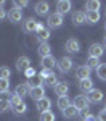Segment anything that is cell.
Returning a JSON list of instances; mask_svg holds the SVG:
<instances>
[{
    "mask_svg": "<svg viewBox=\"0 0 106 121\" xmlns=\"http://www.w3.org/2000/svg\"><path fill=\"white\" fill-rule=\"evenodd\" d=\"M100 7H101V3L98 0H88L85 3L87 11H100Z\"/></svg>",
    "mask_w": 106,
    "mask_h": 121,
    "instance_id": "d4e9b609",
    "label": "cell"
},
{
    "mask_svg": "<svg viewBox=\"0 0 106 121\" xmlns=\"http://www.w3.org/2000/svg\"><path fill=\"white\" fill-rule=\"evenodd\" d=\"M40 65L43 69H53L55 66L58 65V61L55 60V56H45V58H42V61H40Z\"/></svg>",
    "mask_w": 106,
    "mask_h": 121,
    "instance_id": "2e32d148",
    "label": "cell"
},
{
    "mask_svg": "<svg viewBox=\"0 0 106 121\" xmlns=\"http://www.w3.org/2000/svg\"><path fill=\"white\" fill-rule=\"evenodd\" d=\"M58 69L61 71V73H69L71 69H72V60L69 58V56H63V58H59V61H58Z\"/></svg>",
    "mask_w": 106,
    "mask_h": 121,
    "instance_id": "277c9868",
    "label": "cell"
},
{
    "mask_svg": "<svg viewBox=\"0 0 106 121\" xmlns=\"http://www.w3.org/2000/svg\"><path fill=\"white\" fill-rule=\"evenodd\" d=\"M103 47L106 48V36H105V39H103Z\"/></svg>",
    "mask_w": 106,
    "mask_h": 121,
    "instance_id": "ee69618b",
    "label": "cell"
},
{
    "mask_svg": "<svg viewBox=\"0 0 106 121\" xmlns=\"http://www.w3.org/2000/svg\"><path fill=\"white\" fill-rule=\"evenodd\" d=\"M10 89V79H0V92H5Z\"/></svg>",
    "mask_w": 106,
    "mask_h": 121,
    "instance_id": "d6a6232c",
    "label": "cell"
},
{
    "mask_svg": "<svg viewBox=\"0 0 106 121\" xmlns=\"http://www.w3.org/2000/svg\"><path fill=\"white\" fill-rule=\"evenodd\" d=\"M100 58H93V56H88V60H87V66L90 68V69H98L100 68Z\"/></svg>",
    "mask_w": 106,
    "mask_h": 121,
    "instance_id": "4316f807",
    "label": "cell"
},
{
    "mask_svg": "<svg viewBox=\"0 0 106 121\" xmlns=\"http://www.w3.org/2000/svg\"><path fill=\"white\" fill-rule=\"evenodd\" d=\"M96 76H98V79H101V81L106 82V63L100 65V68L96 69Z\"/></svg>",
    "mask_w": 106,
    "mask_h": 121,
    "instance_id": "83f0119b",
    "label": "cell"
},
{
    "mask_svg": "<svg viewBox=\"0 0 106 121\" xmlns=\"http://www.w3.org/2000/svg\"><path fill=\"white\" fill-rule=\"evenodd\" d=\"M29 95H31V99H32V100H35V102H39V100H42V99L45 97V89H43V86L31 89V92H29Z\"/></svg>",
    "mask_w": 106,
    "mask_h": 121,
    "instance_id": "8fae6325",
    "label": "cell"
},
{
    "mask_svg": "<svg viewBox=\"0 0 106 121\" xmlns=\"http://www.w3.org/2000/svg\"><path fill=\"white\" fill-rule=\"evenodd\" d=\"M51 74H53V71H51V69H42V71L39 73V76H40V78H42L43 81L47 79L48 76H51Z\"/></svg>",
    "mask_w": 106,
    "mask_h": 121,
    "instance_id": "8d00e7d4",
    "label": "cell"
},
{
    "mask_svg": "<svg viewBox=\"0 0 106 121\" xmlns=\"http://www.w3.org/2000/svg\"><path fill=\"white\" fill-rule=\"evenodd\" d=\"M8 19L11 23H21V19H23V10L13 7V8L8 11Z\"/></svg>",
    "mask_w": 106,
    "mask_h": 121,
    "instance_id": "7c38bea8",
    "label": "cell"
},
{
    "mask_svg": "<svg viewBox=\"0 0 106 121\" xmlns=\"http://www.w3.org/2000/svg\"><path fill=\"white\" fill-rule=\"evenodd\" d=\"M87 21V13L85 11H76L74 15H72V23H74V26H80V24H84Z\"/></svg>",
    "mask_w": 106,
    "mask_h": 121,
    "instance_id": "e0dca14e",
    "label": "cell"
},
{
    "mask_svg": "<svg viewBox=\"0 0 106 121\" xmlns=\"http://www.w3.org/2000/svg\"><path fill=\"white\" fill-rule=\"evenodd\" d=\"M10 99H11V94H10V91L0 92V100H7V102H10Z\"/></svg>",
    "mask_w": 106,
    "mask_h": 121,
    "instance_id": "74e56055",
    "label": "cell"
},
{
    "mask_svg": "<svg viewBox=\"0 0 106 121\" xmlns=\"http://www.w3.org/2000/svg\"><path fill=\"white\" fill-rule=\"evenodd\" d=\"M84 121H98V120H96L93 115H87L85 118H84Z\"/></svg>",
    "mask_w": 106,
    "mask_h": 121,
    "instance_id": "b9f144b4",
    "label": "cell"
},
{
    "mask_svg": "<svg viewBox=\"0 0 106 121\" xmlns=\"http://www.w3.org/2000/svg\"><path fill=\"white\" fill-rule=\"evenodd\" d=\"M64 118H76L77 115H79V110H77L74 105H71V107H67L66 110H64Z\"/></svg>",
    "mask_w": 106,
    "mask_h": 121,
    "instance_id": "484cf974",
    "label": "cell"
},
{
    "mask_svg": "<svg viewBox=\"0 0 106 121\" xmlns=\"http://www.w3.org/2000/svg\"><path fill=\"white\" fill-rule=\"evenodd\" d=\"M98 121H106V110H101V112L98 113Z\"/></svg>",
    "mask_w": 106,
    "mask_h": 121,
    "instance_id": "ab89813d",
    "label": "cell"
},
{
    "mask_svg": "<svg viewBox=\"0 0 106 121\" xmlns=\"http://www.w3.org/2000/svg\"><path fill=\"white\" fill-rule=\"evenodd\" d=\"M7 18H8V11L0 8V21H3V19H7Z\"/></svg>",
    "mask_w": 106,
    "mask_h": 121,
    "instance_id": "f35d334b",
    "label": "cell"
},
{
    "mask_svg": "<svg viewBox=\"0 0 106 121\" xmlns=\"http://www.w3.org/2000/svg\"><path fill=\"white\" fill-rule=\"evenodd\" d=\"M10 108H11V105H10V102H7V100H0V113H3V112H8Z\"/></svg>",
    "mask_w": 106,
    "mask_h": 121,
    "instance_id": "836d02e7",
    "label": "cell"
},
{
    "mask_svg": "<svg viewBox=\"0 0 106 121\" xmlns=\"http://www.w3.org/2000/svg\"><path fill=\"white\" fill-rule=\"evenodd\" d=\"M11 110L16 113V115H21V113H24L27 110V107H26L24 102H21V103H18V105H15V107H11Z\"/></svg>",
    "mask_w": 106,
    "mask_h": 121,
    "instance_id": "4dcf8cb0",
    "label": "cell"
},
{
    "mask_svg": "<svg viewBox=\"0 0 106 121\" xmlns=\"http://www.w3.org/2000/svg\"><path fill=\"white\" fill-rule=\"evenodd\" d=\"M90 71H92V69H90L87 65H82V66H79V68L76 69V76L79 78V81L88 79V78H90Z\"/></svg>",
    "mask_w": 106,
    "mask_h": 121,
    "instance_id": "5bb4252c",
    "label": "cell"
},
{
    "mask_svg": "<svg viewBox=\"0 0 106 121\" xmlns=\"http://www.w3.org/2000/svg\"><path fill=\"white\" fill-rule=\"evenodd\" d=\"M43 84H47V87H53V89H55V86L58 84V78H56V74L48 76L47 79L43 81Z\"/></svg>",
    "mask_w": 106,
    "mask_h": 121,
    "instance_id": "f1b7e54d",
    "label": "cell"
},
{
    "mask_svg": "<svg viewBox=\"0 0 106 121\" xmlns=\"http://www.w3.org/2000/svg\"><path fill=\"white\" fill-rule=\"evenodd\" d=\"M40 121H55V113L51 112V110L43 112L42 115H40Z\"/></svg>",
    "mask_w": 106,
    "mask_h": 121,
    "instance_id": "f546056e",
    "label": "cell"
},
{
    "mask_svg": "<svg viewBox=\"0 0 106 121\" xmlns=\"http://www.w3.org/2000/svg\"><path fill=\"white\" fill-rule=\"evenodd\" d=\"M10 68L8 66H0V79H10Z\"/></svg>",
    "mask_w": 106,
    "mask_h": 121,
    "instance_id": "1f68e13d",
    "label": "cell"
},
{
    "mask_svg": "<svg viewBox=\"0 0 106 121\" xmlns=\"http://www.w3.org/2000/svg\"><path fill=\"white\" fill-rule=\"evenodd\" d=\"M105 110H106V108H105Z\"/></svg>",
    "mask_w": 106,
    "mask_h": 121,
    "instance_id": "bcb514c9",
    "label": "cell"
},
{
    "mask_svg": "<svg viewBox=\"0 0 106 121\" xmlns=\"http://www.w3.org/2000/svg\"><path fill=\"white\" fill-rule=\"evenodd\" d=\"M39 55L42 56V58H45V56H50L51 55V47L48 45L47 42H43V44H40V45H39Z\"/></svg>",
    "mask_w": 106,
    "mask_h": 121,
    "instance_id": "7402d4cb",
    "label": "cell"
},
{
    "mask_svg": "<svg viewBox=\"0 0 106 121\" xmlns=\"http://www.w3.org/2000/svg\"><path fill=\"white\" fill-rule=\"evenodd\" d=\"M29 68H31V60L29 56H19L16 60V69L21 71V73H26Z\"/></svg>",
    "mask_w": 106,
    "mask_h": 121,
    "instance_id": "8992f818",
    "label": "cell"
},
{
    "mask_svg": "<svg viewBox=\"0 0 106 121\" xmlns=\"http://www.w3.org/2000/svg\"><path fill=\"white\" fill-rule=\"evenodd\" d=\"M35 36H37V39L40 40V44H43V42H47L48 39H50V31H48L43 24H40V23H39L37 31H35Z\"/></svg>",
    "mask_w": 106,
    "mask_h": 121,
    "instance_id": "5b68a950",
    "label": "cell"
},
{
    "mask_svg": "<svg viewBox=\"0 0 106 121\" xmlns=\"http://www.w3.org/2000/svg\"><path fill=\"white\" fill-rule=\"evenodd\" d=\"M51 108V100L48 99V97H43L42 100H39L37 102V110L40 113H43V112H48Z\"/></svg>",
    "mask_w": 106,
    "mask_h": 121,
    "instance_id": "ac0fdd59",
    "label": "cell"
},
{
    "mask_svg": "<svg viewBox=\"0 0 106 121\" xmlns=\"http://www.w3.org/2000/svg\"><path fill=\"white\" fill-rule=\"evenodd\" d=\"M48 10H50V5H48V2H37L35 3V13H37L39 16H45L48 15Z\"/></svg>",
    "mask_w": 106,
    "mask_h": 121,
    "instance_id": "9a60e30c",
    "label": "cell"
},
{
    "mask_svg": "<svg viewBox=\"0 0 106 121\" xmlns=\"http://www.w3.org/2000/svg\"><path fill=\"white\" fill-rule=\"evenodd\" d=\"M47 23L51 29H58V28L63 26L64 19H63V15H59V13H51V15H48Z\"/></svg>",
    "mask_w": 106,
    "mask_h": 121,
    "instance_id": "6da1fadb",
    "label": "cell"
},
{
    "mask_svg": "<svg viewBox=\"0 0 106 121\" xmlns=\"http://www.w3.org/2000/svg\"><path fill=\"white\" fill-rule=\"evenodd\" d=\"M53 91H55V94H56L58 97H66L67 92H69V84L67 82H58Z\"/></svg>",
    "mask_w": 106,
    "mask_h": 121,
    "instance_id": "4fadbf2b",
    "label": "cell"
},
{
    "mask_svg": "<svg viewBox=\"0 0 106 121\" xmlns=\"http://www.w3.org/2000/svg\"><path fill=\"white\" fill-rule=\"evenodd\" d=\"M29 86V89H34V87H40V86H43V79L40 78L39 74L32 76V78H29L27 82H26Z\"/></svg>",
    "mask_w": 106,
    "mask_h": 121,
    "instance_id": "ffe728a7",
    "label": "cell"
},
{
    "mask_svg": "<svg viewBox=\"0 0 106 121\" xmlns=\"http://www.w3.org/2000/svg\"><path fill=\"white\" fill-rule=\"evenodd\" d=\"M37 26H39V21H35L34 18H27V19H24V23H23L24 32H35Z\"/></svg>",
    "mask_w": 106,
    "mask_h": 121,
    "instance_id": "30bf717a",
    "label": "cell"
},
{
    "mask_svg": "<svg viewBox=\"0 0 106 121\" xmlns=\"http://www.w3.org/2000/svg\"><path fill=\"white\" fill-rule=\"evenodd\" d=\"M88 99H87V95H76L74 97V100H72V105L76 107L79 112H84L88 108Z\"/></svg>",
    "mask_w": 106,
    "mask_h": 121,
    "instance_id": "7a4b0ae2",
    "label": "cell"
},
{
    "mask_svg": "<svg viewBox=\"0 0 106 121\" xmlns=\"http://www.w3.org/2000/svg\"><path fill=\"white\" fill-rule=\"evenodd\" d=\"M103 53H105V47H103V44L95 42V44H92V45H90V48H88V56L100 58V56H103Z\"/></svg>",
    "mask_w": 106,
    "mask_h": 121,
    "instance_id": "3957f363",
    "label": "cell"
},
{
    "mask_svg": "<svg viewBox=\"0 0 106 121\" xmlns=\"http://www.w3.org/2000/svg\"><path fill=\"white\" fill-rule=\"evenodd\" d=\"M29 5V2L27 0H16V2H15V8H24V7H27Z\"/></svg>",
    "mask_w": 106,
    "mask_h": 121,
    "instance_id": "e575fe53",
    "label": "cell"
},
{
    "mask_svg": "<svg viewBox=\"0 0 106 121\" xmlns=\"http://www.w3.org/2000/svg\"><path fill=\"white\" fill-rule=\"evenodd\" d=\"M87 99H88L90 103H100L103 100V92L98 91V89H92L90 92L87 94Z\"/></svg>",
    "mask_w": 106,
    "mask_h": 121,
    "instance_id": "9c48e42d",
    "label": "cell"
},
{
    "mask_svg": "<svg viewBox=\"0 0 106 121\" xmlns=\"http://www.w3.org/2000/svg\"><path fill=\"white\" fill-rule=\"evenodd\" d=\"M87 13V23L88 24H96L100 21V11H85Z\"/></svg>",
    "mask_w": 106,
    "mask_h": 121,
    "instance_id": "cb8c5ba5",
    "label": "cell"
},
{
    "mask_svg": "<svg viewBox=\"0 0 106 121\" xmlns=\"http://www.w3.org/2000/svg\"><path fill=\"white\" fill-rule=\"evenodd\" d=\"M31 92V89H29V86L26 82H23V84H18L16 86V91H15V95H18V97H26L27 94Z\"/></svg>",
    "mask_w": 106,
    "mask_h": 121,
    "instance_id": "d6986e66",
    "label": "cell"
},
{
    "mask_svg": "<svg viewBox=\"0 0 106 121\" xmlns=\"http://www.w3.org/2000/svg\"><path fill=\"white\" fill-rule=\"evenodd\" d=\"M23 102V99L21 97H18V95H11V99H10V105L11 107H15V105H18V103Z\"/></svg>",
    "mask_w": 106,
    "mask_h": 121,
    "instance_id": "d590c367",
    "label": "cell"
},
{
    "mask_svg": "<svg viewBox=\"0 0 106 121\" xmlns=\"http://www.w3.org/2000/svg\"><path fill=\"white\" fill-rule=\"evenodd\" d=\"M56 105H58V108H59V110H63V112H64L67 107H71L72 103H71V99H69V97L66 95V97H58Z\"/></svg>",
    "mask_w": 106,
    "mask_h": 121,
    "instance_id": "603a6c76",
    "label": "cell"
},
{
    "mask_svg": "<svg viewBox=\"0 0 106 121\" xmlns=\"http://www.w3.org/2000/svg\"><path fill=\"white\" fill-rule=\"evenodd\" d=\"M71 8H72V3L69 0H59V2H56V13H59V15L69 13Z\"/></svg>",
    "mask_w": 106,
    "mask_h": 121,
    "instance_id": "ba28073f",
    "label": "cell"
},
{
    "mask_svg": "<svg viewBox=\"0 0 106 121\" xmlns=\"http://www.w3.org/2000/svg\"><path fill=\"white\" fill-rule=\"evenodd\" d=\"M79 89L88 94L90 91H92V89H93V81H92L90 78H88V79H82V81L79 82Z\"/></svg>",
    "mask_w": 106,
    "mask_h": 121,
    "instance_id": "44dd1931",
    "label": "cell"
},
{
    "mask_svg": "<svg viewBox=\"0 0 106 121\" xmlns=\"http://www.w3.org/2000/svg\"><path fill=\"white\" fill-rule=\"evenodd\" d=\"M105 29H106V23H105Z\"/></svg>",
    "mask_w": 106,
    "mask_h": 121,
    "instance_id": "f6af8a7d",
    "label": "cell"
},
{
    "mask_svg": "<svg viewBox=\"0 0 106 121\" xmlns=\"http://www.w3.org/2000/svg\"><path fill=\"white\" fill-rule=\"evenodd\" d=\"M3 5H5V2H3V0H0V8H3Z\"/></svg>",
    "mask_w": 106,
    "mask_h": 121,
    "instance_id": "7bdbcfd3",
    "label": "cell"
},
{
    "mask_svg": "<svg viewBox=\"0 0 106 121\" xmlns=\"http://www.w3.org/2000/svg\"><path fill=\"white\" fill-rule=\"evenodd\" d=\"M64 48H66L69 53H77V52H79V48H80V42H79L77 39L71 37V39H67V40H66Z\"/></svg>",
    "mask_w": 106,
    "mask_h": 121,
    "instance_id": "52a82bcc",
    "label": "cell"
},
{
    "mask_svg": "<svg viewBox=\"0 0 106 121\" xmlns=\"http://www.w3.org/2000/svg\"><path fill=\"white\" fill-rule=\"evenodd\" d=\"M35 74H37V73H35V69H32V68H29L27 71H26V74H24V76H26V78L29 79V78H32V76H35Z\"/></svg>",
    "mask_w": 106,
    "mask_h": 121,
    "instance_id": "60d3db41",
    "label": "cell"
}]
</instances>
